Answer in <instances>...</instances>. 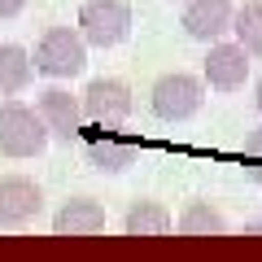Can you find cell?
<instances>
[{
    "instance_id": "3",
    "label": "cell",
    "mask_w": 262,
    "mask_h": 262,
    "mask_svg": "<svg viewBox=\"0 0 262 262\" xmlns=\"http://www.w3.org/2000/svg\"><path fill=\"white\" fill-rule=\"evenodd\" d=\"M149 105H153V114H158L162 122H184V118H192V114L206 105V79L184 75V70L162 75L158 83H153V92H149Z\"/></svg>"
},
{
    "instance_id": "1",
    "label": "cell",
    "mask_w": 262,
    "mask_h": 262,
    "mask_svg": "<svg viewBox=\"0 0 262 262\" xmlns=\"http://www.w3.org/2000/svg\"><path fill=\"white\" fill-rule=\"evenodd\" d=\"M48 136L53 131L44 127L39 110L22 101H5L0 105V158H13V162H27V158H39L48 149Z\"/></svg>"
},
{
    "instance_id": "18",
    "label": "cell",
    "mask_w": 262,
    "mask_h": 262,
    "mask_svg": "<svg viewBox=\"0 0 262 262\" xmlns=\"http://www.w3.org/2000/svg\"><path fill=\"white\" fill-rule=\"evenodd\" d=\"M245 179L262 188V162H245Z\"/></svg>"
},
{
    "instance_id": "7",
    "label": "cell",
    "mask_w": 262,
    "mask_h": 262,
    "mask_svg": "<svg viewBox=\"0 0 262 262\" xmlns=\"http://www.w3.org/2000/svg\"><path fill=\"white\" fill-rule=\"evenodd\" d=\"M245 79H249V53L241 44H210L206 53V88L214 92H241Z\"/></svg>"
},
{
    "instance_id": "20",
    "label": "cell",
    "mask_w": 262,
    "mask_h": 262,
    "mask_svg": "<svg viewBox=\"0 0 262 262\" xmlns=\"http://www.w3.org/2000/svg\"><path fill=\"white\" fill-rule=\"evenodd\" d=\"M253 101H258V110H262V79H258V88H253Z\"/></svg>"
},
{
    "instance_id": "16",
    "label": "cell",
    "mask_w": 262,
    "mask_h": 262,
    "mask_svg": "<svg viewBox=\"0 0 262 262\" xmlns=\"http://www.w3.org/2000/svg\"><path fill=\"white\" fill-rule=\"evenodd\" d=\"M245 162H262V122L249 131V140H245Z\"/></svg>"
},
{
    "instance_id": "2",
    "label": "cell",
    "mask_w": 262,
    "mask_h": 262,
    "mask_svg": "<svg viewBox=\"0 0 262 262\" xmlns=\"http://www.w3.org/2000/svg\"><path fill=\"white\" fill-rule=\"evenodd\" d=\"M88 66V39L79 35V27H53L39 35L35 44V70L48 79H75Z\"/></svg>"
},
{
    "instance_id": "17",
    "label": "cell",
    "mask_w": 262,
    "mask_h": 262,
    "mask_svg": "<svg viewBox=\"0 0 262 262\" xmlns=\"http://www.w3.org/2000/svg\"><path fill=\"white\" fill-rule=\"evenodd\" d=\"M22 9H27V0H0V22H9V18H18Z\"/></svg>"
},
{
    "instance_id": "9",
    "label": "cell",
    "mask_w": 262,
    "mask_h": 262,
    "mask_svg": "<svg viewBox=\"0 0 262 262\" xmlns=\"http://www.w3.org/2000/svg\"><path fill=\"white\" fill-rule=\"evenodd\" d=\"M232 0H188L184 9V31L192 39H201V44H219V39L232 31Z\"/></svg>"
},
{
    "instance_id": "19",
    "label": "cell",
    "mask_w": 262,
    "mask_h": 262,
    "mask_svg": "<svg viewBox=\"0 0 262 262\" xmlns=\"http://www.w3.org/2000/svg\"><path fill=\"white\" fill-rule=\"evenodd\" d=\"M245 232H249V236H262V223H245Z\"/></svg>"
},
{
    "instance_id": "8",
    "label": "cell",
    "mask_w": 262,
    "mask_h": 262,
    "mask_svg": "<svg viewBox=\"0 0 262 262\" xmlns=\"http://www.w3.org/2000/svg\"><path fill=\"white\" fill-rule=\"evenodd\" d=\"M39 118H44V127L53 131L57 140H75L79 127H83V96L66 92V88H48V92H39Z\"/></svg>"
},
{
    "instance_id": "12",
    "label": "cell",
    "mask_w": 262,
    "mask_h": 262,
    "mask_svg": "<svg viewBox=\"0 0 262 262\" xmlns=\"http://www.w3.org/2000/svg\"><path fill=\"white\" fill-rule=\"evenodd\" d=\"M83 158H88V166L118 175V170H127L131 162H136V144H131V140H118V136L105 131V136H96V140H88Z\"/></svg>"
},
{
    "instance_id": "13",
    "label": "cell",
    "mask_w": 262,
    "mask_h": 262,
    "mask_svg": "<svg viewBox=\"0 0 262 262\" xmlns=\"http://www.w3.org/2000/svg\"><path fill=\"white\" fill-rule=\"evenodd\" d=\"M122 227H127V236H166L175 227V219L162 201H136L122 219Z\"/></svg>"
},
{
    "instance_id": "14",
    "label": "cell",
    "mask_w": 262,
    "mask_h": 262,
    "mask_svg": "<svg viewBox=\"0 0 262 262\" xmlns=\"http://www.w3.org/2000/svg\"><path fill=\"white\" fill-rule=\"evenodd\" d=\"M232 31H236V44L249 57H262V0H245L232 18Z\"/></svg>"
},
{
    "instance_id": "15",
    "label": "cell",
    "mask_w": 262,
    "mask_h": 262,
    "mask_svg": "<svg viewBox=\"0 0 262 262\" xmlns=\"http://www.w3.org/2000/svg\"><path fill=\"white\" fill-rule=\"evenodd\" d=\"M175 227H179L184 236H223V232H227V219L219 214L210 201H192V206L179 214Z\"/></svg>"
},
{
    "instance_id": "10",
    "label": "cell",
    "mask_w": 262,
    "mask_h": 262,
    "mask_svg": "<svg viewBox=\"0 0 262 262\" xmlns=\"http://www.w3.org/2000/svg\"><path fill=\"white\" fill-rule=\"evenodd\" d=\"M53 232L57 236H96V232H105V210L92 196H70L53 214Z\"/></svg>"
},
{
    "instance_id": "11",
    "label": "cell",
    "mask_w": 262,
    "mask_h": 262,
    "mask_svg": "<svg viewBox=\"0 0 262 262\" xmlns=\"http://www.w3.org/2000/svg\"><path fill=\"white\" fill-rule=\"evenodd\" d=\"M35 79V57L22 44H0V96H18Z\"/></svg>"
},
{
    "instance_id": "5",
    "label": "cell",
    "mask_w": 262,
    "mask_h": 262,
    "mask_svg": "<svg viewBox=\"0 0 262 262\" xmlns=\"http://www.w3.org/2000/svg\"><path fill=\"white\" fill-rule=\"evenodd\" d=\"M131 110H136V101H131V88L122 79H92L83 88V118L105 131L122 127L131 118Z\"/></svg>"
},
{
    "instance_id": "6",
    "label": "cell",
    "mask_w": 262,
    "mask_h": 262,
    "mask_svg": "<svg viewBox=\"0 0 262 262\" xmlns=\"http://www.w3.org/2000/svg\"><path fill=\"white\" fill-rule=\"evenodd\" d=\"M44 210V192L27 175H0V227H27Z\"/></svg>"
},
{
    "instance_id": "4",
    "label": "cell",
    "mask_w": 262,
    "mask_h": 262,
    "mask_svg": "<svg viewBox=\"0 0 262 262\" xmlns=\"http://www.w3.org/2000/svg\"><path fill=\"white\" fill-rule=\"evenodd\" d=\"M79 35L92 48H114L131 35V5L127 0H83Z\"/></svg>"
}]
</instances>
